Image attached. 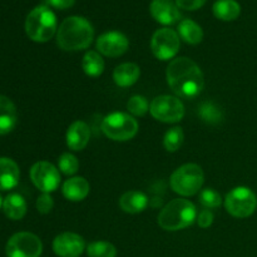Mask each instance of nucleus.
<instances>
[{
    "label": "nucleus",
    "mask_w": 257,
    "mask_h": 257,
    "mask_svg": "<svg viewBox=\"0 0 257 257\" xmlns=\"http://www.w3.org/2000/svg\"><path fill=\"white\" fill-rule=\"evenodd\" d=\"M166 77L172 92L180 98L191 99L197 97L205 87L202 70L190 58L173 59L168 64Z\"/></svg>",
    "instance_id": "obj_1"
},
{
    "label": "nucleus",
    "mask_w": 257,
    "mask_h": 257,
    "mask_svg": "<svg viewBox=\"0 0 257 257\" xmlns=\"http://www.w3.org/2000/svg\"><path fill=\"white\" fill-rule=\"evenodd\" d=\"M94 29L83 17H69L62 22L57 32V43L65 52L87 49L93 42Z\"/></svg>",
    "instance_id": "obj_2"
},
{
    "label": "nucleus",
    "mask_w": 257,
    "mask_h": 257,
    "mask_svg": "<svg viewBox=\"0 0 257 257\" xmlns=\"http://www.w3.org/2000/svg\"><path fill=\"white\" fill-rule=\"evenodd\" d=\"M197 220L196 206L185 198H176L162 208L158 215V225L166 231L187 228Z\"/></svg>",
    "instance_id": "obj_3"
},
{
    "label": "nucleus",
    "mask_w": 257,
    "mask_h": 257,
    "mask_svg": "<svg viewBox=\"0 0 257 257\" xmlns=\"http://www.w3.org/2000/svg\"><path fill=\"white\" fill-rule=\"evenodd\" d=\"M57 29V17L47 5L34 8L25 19V33L33 42H48L54 37Z\"/></svg>",
    "instance_id": "obj_4"
},
{
    "label": "nucleus",
    "mask_w": 257,
    "mask_h": 257,
    "mask_svg": "<svg viewBox=\"0 0 257 257\" xmlns=\"http://www.w3.org/2000/svg\"><path fill=\"white\" fill-rule=\"evenodd\" d=\"M205 181L202 168L195 163L181 166L171 176V187L181 196H193L201 190Z\"/></svg>",
    "instance_id": "obj_5"
},
{
    "label": "nucleus",
    "mask_w": 257,
    "mask_h": 257,
    "mask_svg": "<svg viewBox=\"0 0 257 257\" xmlns=\"http://www.w3.org/2000/svg\"><path fill=\"white\" fill-rule=\"evenodd\" d=\"M102 132L109 140L124 142L132 140L137 135L138 122L128 113H110L103 119Z\"/></svg>",
    "instance_id": "obj_6"
},
{
    "label": "nucleus",
    "mask_w": 257,
    "mask_h": 257,
    "mask_svg": "<svg viewBox=\"0 0 257 257\" xmlns=\"http://www.w3.org/2000/svg\"><path fill=\"white\" fill-rule=\"evenodd\" d=\"M225 208L236 218L250 217L257 208V196L245 186L236 187L226 195Z\"/></svg>",
    "instance_id": "obj_7"
},
{
    "label": "nucleus",
    "mask_w": 257,
    "mask_h": 257,
    "mask_svg": "<svg viewBox=\"0 0 257 257\" xmlns=\"http://www.w3.org/2000/svg\"><path fill=\"white\" fill-rule=\"evenodd\" d=\"M150 112L152 117L160 122L177 123L185 115V105L180 98L160 95L151 102Z\"/></svg>",
    "instance_id": "obj_8"
},
{
    "label": "nucleus",
    "mask_w": 257,
    "mask_h": 257,
    "mask_svg": "<svg viewBox=\"0 0 257 257\" xmlns=\"http://www.w3.org/2000/svg\"><path fill=\"white\" fill-rule=\"evenodd\" d=\"M7 257H40L43 243L32 232H18L9 238L5 247Z\"/></svg>",
    "instance_id": "obj_9"
},
{
    "label": "nucleus",
    "mask_w": 257,
    "mask_h": 257,
    "mask_svg": "<svg viewBox=\"0 0 257 257\" xmlns=\"http://www.w3.org/2000/svg\"><path fill=\"white\" fill-rule=\"evenodd\" d=\"M180 35L170 28L156 30L151 39V49L153 55L160 60H170L176 57L180 50Z\"/></svg>",
    "instance_id": "obj_10"
},
{
    "label": "nucleus",
    "mask_w": 257,
    "mask_h": 257,
    "mask_svg": "<svg viewBox=\"0 0 257 257\" xmlns=\"http://www.w3.org/2000/svg\"><path fill=\"white\" fill-rule=\"evenodd\" d=\"M30 180L43 193H50L59 186L60 175L54 165L47 161H39L30 168Z\"/></svg>",
    "instance_id": "obj_11"
},
{
    "label": "nucleus",
    "mask_w": 257,
    "mask_h": 257,
    "mask_svg": "<svg viewBox=\"0 0 257 257\" xmlns=\"http://www.w3.org/2000/svg\"><path fill=\"white\" fill-rule=\"evenodd\" d=\"M97 49L105 57L117 58L124 54L130 47L128 38L120 32H107L97 39Z\"/></svg>",
    "instance_id": "obj_12"
},
{
    "label": "nucleus",
    "mask_w": 257,
    "mask_h": 257,
    "mask_svg": "<svg viewBox=\"0 0 257 257\" xmlns=\"http://www.w3.org/2000/svg\"><path fill=\"white\" fill-rule=\"evenodd\" d=\"M85 250V241L74 232H63L53 241V251L59 257H79Z\"/></svg>",
    "instance_id": "obj_13"
},
{
    "label": "nucleus",
    "mask_w": 257,
    "mask_h": 257,
    "mask_svg": "<svg viewBox=\"0 0 257 257\" xmlns=\"http://www.w3.org/2000/svg\"><path fill=\"white\" fill-rule=\"evenodd\" d=\"M150 12L153 19L163 25H173L181 19L180 8L172 0H152Z\"/></svg>",
    "instance_id": "obj_14"
},
{
    "label": "nucleus",
    "mask_w": 257,
    "mask_h": 257,
    "mask_svg": "<svg viewBox=\"0 0 257 257\" xmlns=\"http://www.w3.org/2000/svg\"><path fill=\"white\" fill-rule=\"evenodd\" d=\"M67 146L73 151H82L87 147L90 140V130L83 120H75L67 131Z\"/></svg>",
    "instance_id": "obj_15"
},
{
    "label": "nucleus",
    "mask_w": 257,
    "mask_h": 257,
    "mask_svg": "<svg viewBox=\"0 0 257 257\" xmlns=\"http://www.w3.org/2000/svg\"><path fill=\"white\" fill-rule=\"evenodd\" d=\"M90 186L84 177H73L64 182L62 187L63 196L72 202L83 201L89 195Z\"/></svg>",
    "instance_id": "obj_16"
},
{
    "label": "nucleus",
    "mask_w": 257,
    "mask_h": 257,
    "mask_svg": "<svg viewBox=\"0 0 257 257\" xmlns=\"http://www.w3.org/2000/svg\"><path fill=\"white\" fill-rule=\"evenodd\" d=\"M20 171L17 163L8 157L0 158V190H13L19 182Z\"/></svg>",
    "instance_id": "obj_17"
},
{
    "label": "nucleus",
    "mask_w": 257,
    "mask_h": 257,
    "mask_svg": "<svg viewBox=\"0 0 257 257\" xmlns=\"http://www.w3.org/2000/svg\"><path fill=\"white\" fill-rule=\"evenodd\" d=\"M17 107L12 99L0 94V136L8 135L17 124Z\"/></svg>",
    "instance_id": "obj_18"
},
{
    "label": "nucleus",
    "mask_w": 257,
    "mask_h": 257,
    "mask_svg": "<svg viewBox=\"0 0 257 257\" xmlns=\"http://www.w3.org/2000/svg\"><path fill=\"white\" fill-rule=\"evenodd\" d=\"M141 69L135 63H123L119 64L113 72V79L118 87L127 88L137 83L140 79Z\"/></svg>",
    "instance_id": "obj_19"
},
{
    "label": "nucleus",
    "mask_w": 257,
    "mask_h": 257,
    "mask_svg": "<svg viewBox=\"0 0 257 257\" xmlns=\"http://www.w3.org/2000/svg\"><path fill=\"white\" fill-rule=\"evenodd\" d=\"M119 206L127 213H141L148 206V197L140 191H128L119 198Z\"/></svg>",
    "instance_id": "obj_20"
},
{
    "label": "nucleus",
    "mask_w": 257,
    "mask_h": 257,
    "mask_svg": "<svg viewBox=\"0 0 257 257\" xmlns=\"http://www.w3.org/2000/svg\"><path fill=\"white\" fill-rule=\"evenodd\" d=\"M3 211L10 220H22L27 213V202L19 193H10L4 198Z\"/></svg>",
    "instance_id": "obj_21"
},
{
    "label": "nucleus",
    "mask_w": 257,
    "mask_h": 257,
    "mask_svg": "<svg viewBox=\"0 0 257 257\" xmlns=\"http://www.w3.org/2000/svg\"><path fill=\"white\" fill-rule=\"evenodd\" d=\"M178 35L187 44H200L203 39V30L200 25L191 19H183L178 24Z\"/></svg>",
    "instance_id": "obj_22"
},
{
    "label": "nucleus",
    "mask_w": 257,
    "mask_h": 257,
    "mask_svg": "<svg viewBox=\"0 0 257 257\" xmlns=\"http://www.w3.org/2000/svg\"><path fill=\"white\" fill-rule=\"evenodd\" d=\"M212 10L215 17L223 22H232L241 14V7L236 0H217Z\"/></svg>",
    "instance_id": "obj_23"
},
{
    "label": "nucleus",
    "mask_w": 257,
    "mask_h": 257,
    "mask_svg": "<svg viewBox=\"0 0 257 257\" xmlns=\"http://www.w3.org/2000/svg\"><path fill=\"white\" fill-rule=\"evenodd\" d=\"M198 115L203 122L211 125L220 124L225 119V113H223L222 108L218 107L215 102H211V100L201 103V105L198 107Z\"/></svg>",
    "instance_id": "obj_24"
},
{
    "label": "nucleus",
    "mask_w": 257,
    "mask_h": 257,
    "mask_svg": "<svg viewBox=\"0 0 257 257\" xmlns=\"http://www.w3.org/2000/svg\"><path fill=\"white\" fill-rule=\"evenodd\" d=\"M82 68L88 77H99L104 70V60L99 53L95 50H89L83 57Z\"/></svg>",
    "instance_id": "obj_25"
},
{
    "label": "nucleus",
    "mask_w": 257,
    "mask_h": 257,
    "mask_svg": "<svg viewBox=\"0 0 257 257\" xmlns=\"http://www.w3.org/2000/svg\"><path fill=\"white\" fill-rule=\"evenodd\" d=\"M88 257H117V248L107 241H94L87 246Z\"/></svg>",
    "instance_id": "obj_26"
},
{
    "label": "nucleus",
    "mask_w": 257,
    "mask_h": 257,
    "mask_svg": "<svg viewBox=\"0 0 257 257\" xmlns=\"http://www.w3.org/2000/svg\"><path fill=\"white\" fill-rule=\"evenodd\" d=\"M183 140H185V135L181 127H173L165 135V140H163V145L168 152H176L182 146Z\"/></svg>",
    "instance_id": "obj_27"
},
{
    "label": "nucleus",
    "mask_w": 257,
    "mask_h": 257,
    "mask_svg": "<svg viewBox=\"0 0 257 257\" xmlns=\"http://www.w3.org/2000/svg\"><path fill=\"white\" fill-rule=\"evenodd\" d=\"M58 167L62 171V173L67 176H72L79 170V162H78L77 157L72 153H63L59 160H58Z\"/></svg>",
    "instance_id": "obj_28"
},
{
    "label": "nucleus",
    "mask_w": 257,
    "mask_h": 257,
    "mask_svg": "<svg viewBox=\"0 0 257 257\" xmlns=\"http://www.w3.org/2000/svg\"><path fill=\"white\" fill-rule=\"evenodd\" d=\"M127 108L131 114L142 117V115H145L150 110V103H148L147 98L143 97V95H133L128 100Z\"/></svg>",
    "instance_id": "obj_29"
},
{
    "label": "nucleus",
    "mask_w": 257,
    "mask_h": 257,
    "mask_svg": "<svg viewBox=\"0 0 257 257\" xmlns=\"http://www.w3.org/2000/svg\"><path fill=\"white\" fill-rule=\"evenodd\" d=\"M200 203L203 207L207 208V210H210V208H217L222 203V198H221L220 193L213 190V188H206V190L201 191Z\"/></svg>",
    "instance_id": "obj_30"
},
{
    "label": "nucleus",
    "mask_w": 257,
    "mask_h": 257,
    "mask_svg": "<svg viewBox=\"0 0 257 257\" xmlns=\"http://www.w3.org/2000/svg\"><path fill=\"white\" fill-rule=\"evenodd\" d=\"M54 207V201H53L52 196L49 193H43L38 197L37 200V210L39 211L42 215H47Z\"/></svg>",
    "instance_id": "obj_31"
},
{
    "label": "nucleus",
    "mask_w": 257,
    "mask_h": 257,
    "mask_svg": "<svg viewBox=\"0 0 257 257\" xmlns=\"http://www.w3.org/2000/svg\"><path fill=\"white\" fill-rule=\"evenodd\" d=\"M207 0H176V4L180 9L183 10H197L206 4Z\"/></svg>",
    "instance_id": "obj_32"
},
{
    "label": "nucleus",
    "mask_w": 257,
    "mask_h": 257,
    "mask_svg": "<svg viewBox=\"0 0 257 257\" xmlns=\"http://www.w3.org/2000/svg\"><path fill=\"white\" fill-rule=\"evenodd\" d=\"M213 213L210 210L201 211L197 215V223L200 227L208 228L213 223Z\"/></svg>",
    "instance_id": "obj_33"
},
{
    "label": "nucleus",
    "mask_w": 257,
    "mask_h": 257,
    "mask_svg": "<svg viewBox=\"0 0 257 257\" xmlns=\"http://www.w3.org/2000/svg\"><path fill=\"white\" fill-rule=\"evenodd\" d=\"M75 0H44V5L47 7L55 8V9L64 10L68 8H72L74 5Z\"/></svg>",
    "instance_id": "obj_34"
},
{
    "label": "nucleus",
    "mask_w": 257,
    "mask_h": 257,
    "mask_svg": "<svg viewBox=\"0 0 257 257\" xmlns=\"http://www.w3.org/2000/svg\"><path fill=\"white\" fill-rule=\"evenodd\" d=\"M3 202H4V200H3V197H2V196H0V208L3 207Z\"/></svg>",
    "instance_id": "obj_35"
}]
</instances>
